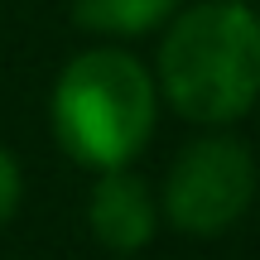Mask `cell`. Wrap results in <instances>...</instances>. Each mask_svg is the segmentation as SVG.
<instances>
[{"label":"cell","instance_id":"1","mask_svg":"<svg viewBox=\"0 0 260 260\" xmlns=\"http://www.w3.org/2000/svg\"><path fill=\"white\" fill-rule=\"evenodd\" d=\"M159 87L198 125H226L260 96V19L241 0H207L174 19L159 44Z\"/></svg>","mask_w":260,"mask_h":260},{"label":"cell","instance_id":"6","mask_svg":"<svg viewBox=\"0 0 260 260\" xmlns=\"http://www.w3.org/2000/svg\"><path fill=\"white\" fill-rule=\"evenodd\" d=\"M19 164H15V154H10L5 145H0V226L15 217V207H19Z\"/></svg>","mask_w":260,"mask_h":260},{"label":"cell","instance_id":"2","mask_svg":"<svg viewBox=\"0 0 260 260\" xmlns=\"http://www.w3.org/2000/svg\"><path fill=\"white\" fill-rule=\"evenodd\" d=\"M58 145L87 169H125L154 130V82L140 58L92 48L63 68L53 87Z\"/></svg>","mask_w":260,"mask_h":260},{"label":"cell","instance_id":"3","mask_svg":"<svg viewBox=\"0 0 260 260\" xmlns=\"http://www.w3.org/2000/svg\"><path fill=\"white\" fill-rule=\"evenodd\" d=\"M251 198H255V159L232 135L188 145L164 178V217L188 236H217L236 226Z\"/></svg>","mask_w":260,"mask_h":260},{"label":"cell","instance_id":"5","mask_svg":"<svg viewBox=\"0 0 260 260\" xmlns=\"http://www.w3.org/2000/svg\"><path fill=\"white\" fill-rule=\"evenodd\" d=\"M174 10L178 0H73L77 24L96 34H145L159 29Z\"/></svg>","mask_w":260,"mask_h":260},{"label":"cell","instance_id":"4","mask_svg":"<svg viewBox=\"0 0 260 260\" xmlns=\"http://www.w3.org/2000/svg\"><path fill=\"white\" fill-rule=\"evenodd\" d=\"M87 217H92L96 241L111 246V251H121V255L149 246L154 222H159L145 178H140V174H125V169H106V178L96 183V193H92Z\"/></svg>","mask_w":260,"mask_h":260}]
</instances>
